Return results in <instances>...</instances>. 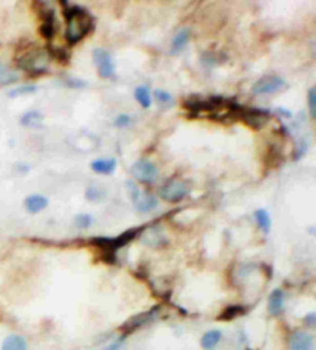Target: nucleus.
Returning a JSON list of instances; mask_svg holds the SVG:
<instances>
[{"instance_id":"nucleus-1","label":"nucleus","mask_w":316,"mask_h":350,"mask_svg":"<svg viewBox=\"0 0 316 350\" xmlns=\"http://www.w3.org/2000/svg\"><path fill=\"white\" fill-rule=\"evenodd\" d=\"M64 16L68 22L67 31H65V39L70 45H74L79 40H82L94 27L91 16L81 7L70 5V7L64 8Z\"/></svg>"},{"instance_id":"nucleus-2","label":"nucleus","mask_w":316,"mask_h":350,"mask_svg":"<svg viewBox=\"0 0 316 350\" xmlns=\"http://www.w3.org/2000/svg\"><path fill=\"white\" fill-rule=\"evenodd\" d=\"M50 54L41 48H30L16 57V62L21 68L30 71L31 74H41L48 71Z\"/></svg>"},{"instance_id":"nucleus-3","label":"nucleus","mask_w":316,"mask_h":350,"mask_svg":"<svg viewBox=\"0 0 316 350\" xmlns=\"http://www.w3.org/2000/svg\"><path fill=\"white\" fill-rule=\"evenodd\" d=\"M142 230L144 229H130L117 238H94L91 242L94 245H97L101 250H104L105 255H114L116 250H119L124 245H127L128 242H131Z\"/></svg>"},{"instance_id":"nucleus-4","label":"nucleus","mask_w":316,"mask_h":350,"mask_svg":"<svg viewBox=\"0 0 316 350\" xmlns=\"http://www.w3.org/2000/svg\"><path fill=\"white\" fill-rule=\"evenodd\" d=\"M190 193V184L187 181H170L167 184H164L159 190V196L167 201V202H171V204H176V202H181L184 201Z\"/></svg>"},{"instance_id":"nucleus-5","label":"nucleus","mask_w":316,"mask_h":350,"mask_svg":"<svg viewBox=\"0 0 316 350\" xmlns=\"http://www.w3.org/2000/svg\"><path fill=\"white\" fill-rule=\"evenodd\" d=\"M131 174L142 184H151L157 178V167L148 159H139L131 165Z\"/></svg>"},{"instance_id":"nucleus-6","label":"nucleus","mask_w":316,"mask_h":350,"mask_svg":"<svg viewBox=\"0 0 316 350\" xmlns=\"http://www.w3.org/2000/svg\"><path fill=\"white\" fill-rule=\"evenodd\" d=\"M236 116H239L248 127L254 130H261L268 122V111L259 108H241L238 110Z\"/></svg>"},{"instance_id":"nucleus-7","label":"nucleus","mask_w":316,"mask_h":350,"mask_svg":"<svg viewBox=\"0 0 316 350\" xmlns=\"http://www.w3.org/2000/svg\"><path fill=\"white\" fill-rule=\"evenodd\" d=\"M93 59L97 67V73L102 79H110L114 76V62L111 54L104 48H94Z\"/></svg>"},{"instance_id":"nucleus-8","label":"nucleus","mask_w":316,"mask_h":350,"mask_svg":"<svg viewBox=\"0 0 316 350\" xmlns=\"http://www.w3.org/2000/svg\"><path fill=\"white\" fill-rule=\"evenodd\" d=\"M287 87L285 80L279 76H264L261 77L251 88V91L254 94H271V93H278L281 90H284Z\"/></svg>"},{"instance_id":"nucleus-9","label":"nucleus","mask_w":316,"mask_h":350,"mask_svg":"<svg viewBox=\"0 0 316 350\" xmlns=\"http://www.w3.org/2000/svg\"><path fill=\"white\" fill-rule=\"evenodd\" d=\"M159 310H161V307H159V305H156V307L150 308L148 312H144V313L134 315V316H131L128 321H125V322L122 324V327H121V330L124 332V338H125L130 332H134V330L141 328L142 325L148 324L150 321H153V319L157 316Z\"/></svg>"},{"instance_id":"nucleus-10","label":"nucleus","mask_w":316,"mask_h":350,"mask_svg":"<svg viewBox=\"0 0 316 350\" xmlns=\"http://www.w3.org/2000/svg\"><path fill=\"white\" fill-rule=\"evenodd\" d=\"M288 350H314L313 336L304 330L293 332L288 339Z\"/></svg>"},{"instance_id":"nucleus-11","label":"nucleus","mask_w":316,"mask_h":350,"mask_svg":"<svg viewBox=\"0 0 316 350\" xmlns=\"http://www.w3.org/2000/svg\"><path fill=\"white\" fill-rule=\"evenodd\" d=\"M144 235H142V242L148 247H153V249H161L164 245L168 244V239L164 233V230L161 227H153V229H148V230H142Z\"/></svg>"},{"instance_id":"nucleus-12","label":"nucleus","mask_w":316,"mask_h":350,"mask_svg":"<svg viewBox=\"0 0 316 350\" xmlns=\"http://www.w3.org/2000/svg\"><path fill=\"white\" fill-rule=\"evenodd\" d=\"M24 205H25L28 213L36 215V213H41L42 210H45L48 207V198H45L42 195H30L25 199Z\"/></svg>"},{"instance_id":"nucleus-13","label":"nucleus","mask_w":316,"mask_h":350,"mask_svg":"<svg viewBox=\"0 0 316 350\" xmlns=\"http://www.w3.org/2000/svg\"><path fill=\"white\" fill-rule=\"evenodd\" d=\"M284 302H285L284 290L274 289V290L270 293V296H268V312H270V315L276 316V315L282 313V310H284Z\"/></svg>"},{"instance_id":"nucleus-14","label":"nucleus","mask_w":316,"mask_h":350,"mask_svg":"<svg viewBox=\"0 0 316 350\" xmlns=\"http://www.w3.org/2000/svg\"><path fill=\"white\" fill-rule=\"evenodd\" d=\"M21 125H24L27 128H33V130L42 128L44 127V114L37 110H30V111L22 114Z\"/></svg>"},{"instance_id":"nucleus-15","label":"nucleus","mask_w":316,"mask_h":350,"mask_svg":"<svg viewBox=\"0 0 316 350\" xmlns=\"http://www.w3.org/2000/svg\"><path fill=\"white\" fill-rule=\"evenodd\" d=\"M116 159L114 157H107V159H96L90 163L91 170H94L99 174H113L116 171Z\"/></svg>"},{"instance_id":"nucleus-16","label":"nucleus","mask_w":316,"mask_h":350,"mask_svg":"<svg viewBox=\"0 0 316 350\" xmlns=\"http://www.w3.org/2000/svg\"><path fill=\"white\" fill-rule=\"evenodd\" d=\"M188 39H190V28H181V30L174 34V37H173V40H171L170 53H171L173 56L179 54V53L185 48Z\"/></svg>"},{"instance_id":"nucleus-17","label":"nucleus","mask_w":316,"mask_h":350,"mask_svg":"<svg viewBox=\"0 0 316 350\" xmlns=\"http://www.w3.org/2000/svg\"><path fill=\"white\" fill-rule=\"evenodd\" d=\"M157 207V198L154 195H141L134 202V210L137 213H150Z\"/></svg>"},{"instance_id":"nucleus-18","label":"nucleus","mask_w":316,"mask_h":350,"mask_svg":"<svg viewBox=\"0 0 316 350\" xmlns=\"http://www.w3.org/2000/svg\"><path fill=\"white\" fill-rule=\"evenodd\" d=\"M221 339H222V332H221V330H218V328L208 330V332H205V333L202 335V338H201V345H202L204 350H214L216 345L221 342Z\"/></svg>"},{"instance_id":"nucleus-19","label":"nucleus","mask_w":316,"mask_h":350,"mask_svg":"<svg viewBox=\"0 0 316 350\" xmlns=\"http://www.w3.org/2000/svg\"><path fill=\"white\" fill-rule=\"evenodd\" d=\"M0 350H28L27 339L21 335H10L4 339Z\"/></svg>"},{"instance_id":"nucleus-20","label":"nucleus","mask_w":316,"mask_h":350,"mask_svg":"<svg viewBox=\"0 0 316 350\" xmlns=\"http://www.w3.org/2000/svg\"><path fill=\"white\" fill-rule=\"evenodd\" d=\"M19 80V73L16 70L8 68L5 64L0 62V87L4 85H10Z\"/></svg>"},{"instance_id":"nucleus-21","label":"nucleus","mask_w":316,"mask_h":350,"mask_svg":"<svg viewBox=\"0 0 316 350\" xmlns=\"http://www.w3.org/2000/svg\"><path fill=\"white\" fill-rule=\"evenodd\" d=\"M254 219H256L259 229H261L264 233H268V232L271 230V218H270V215H268L267 210H264V209L256 210V212H254Z\"/></svg>"},{"instance_id":"nucleus-22","label":"nucleus","mask_w":316,"mask_h":350,"mask_svg":"<svg viewBox=\"0 0 316 350\" xmlns=\"http://www.w3.org/2000/svg\"><path fill=\"white\" fill-rule=\"evenodd\" d=\"M134 97H136V100L139 102V105L142 108H150L151 107V94H150L148 87H145V85L137 87L134 90Z\"/></svg>"},{"instance_id":"nucleus-23","label":"nucleus","mask_w":316,"mask_h":350,"mask_svg":"<svg viewBox=\"0 0 316 350\" xmlns=\"http://www.w3.org/2000/svg\"><path fill=\"white\" fill-rule=\"evenodd\" d=\"M154 100L161 108H171L174 105L173 96L165 90H156L154 91Z\"/></svg>"},{"instance_id":"nucleus-24","label":"nucleus","mask_w":316,"mask_h":350,"mask_svg":"<svg viewBox=\"0 0 316 350\" xmlns=\"http://www.w3.org/2000/svg\"><path fill=\"white\" fill-rule=\"evenodd\" d=\"M244 313H245V307H242V305H230V307H227V308L221 313L219 319H222V321H230V319H234V318H238V316H241V315H244Z\"/></svg>"},{"instance_id":"nucleus-25","label":"nucleus","mask_w":316,"mask_h":350,"mask_svg":"<svg viewBox=\"0 0 316 350\" xmlns=\"http://www.w3.org/2000/svg\"><path fill=\"white\" fill-rule=\"evenodd\" d=\"M85 198L88 199V201H91V202H102L105 198H107V193L102 190V189H99V187H88L87 190H85Z\"/></svg>"},{"instance_id":"nucleus-26","label":"nucleus","mask_w":316,"mask_h":350,"mask_svg":"<svg viewBox=\"0 0 316 350\" xmlns=\"http://www.w3.org/2000/svg\"><path fill=\"white\" fill-rule=\"evenodd\" d=\"M91 224H93V216L88 213H81L74 218V227L79 230H85V229L91 227Z\"/></svg>"},{"instance_id":"nucleus-27","label":"nucleus","mask_w":316,"mask_h":350,"mask_svg":"<svg viewBox=\"0 0 316 350\" xmlns=\"http://www.w3.org/2000/svg\"><path fill=\"white\" fill-rule=\"evenodd\" d=\"M37 91V87L36 85H21L17 88H13L8 96L10 97H17V96H25V94H33Z\"/></svg>"},{"instance_id":"nucleus-28","label":"nucleus","mask_w":316,"mask_h":350,"mask_svg":"<svg viewBox=\"0 0 316 350\" xmlns=\"http://www.w3.org/2000/svg\"><path fill=\"white\" fill-rule=\"evenodd\" d=\"M125 187H127V192H128L130 199H131L133 202H136V201L139 199V196L142 195V193H141V190H139V187H137L133 181H127Z\"/></svg>"},{"instance_id":"nucleus-29","label":"nucleus","mask_w":316,"mask_h":350,"mask_svg":"<svg viewBox=\"0 0 316 350\" xmlns=\"http://www.w3.org/2000/svg\"><path fill=\"white\" fill-rule=\"evenodd\" d=\"M308 110H310V117L313 119L316 116V88L314 87L308 90Z\"/></svg>"},{"instance_id":"nucleus-30","label":"nucleus","mask_w":316,"mask_h":350,"mask_svg":"<svg viewBox=\"0 0 316 350\" xmlns=\"http://www.w3.org/2000/svg\"><path fill=\"white\" fill-rule=\"evenodd\" d=\"M131 123V116L128 114H119L116 119H114V125L119 127V128H125Z\"/></svg>"},{"instance_id":"nucleus-31","label":"nucleus","mask_w":316,"mask_h":350,"mask_svg":"<svg viewBox=\"0 0 316 350\" xmlns=\"http://www.w3.org/2000/svg\"><path fill=\"white\" fill-rule=\"evenodd\" d=\"M216 57H218V54H216V53H207V54H204V56H202V62H204V65L211 67V65L219 64V60H218Z\"/></svg>"},{"instance_id":"nucleus-32","label":"nucleus","mask_w":316,"mask_h":350,"mask_svg":"<svg viewBox=\"0 0 316 350\" xmlns=\"http://www.w3.org/2000/svg\"><path fill=\"white\" fill-rule=\"evenodd\" d=\"M65 85L70 87V88H85L87 82L79 80V79H68V80H65Z\"/></svg>"},{"instance_id":"nucleus-33","label":"nucleus","mask_w":316,"mask_h":350,"mask_svg":"<svg viewBox=\"0 0 316 350\" xmlns=\"http://www.w3.org/2000/svg\"><path fill=\"white\" fill-rule=\"evenodd\" d=\"M304 322H305L308 327H314V324H316V315H314V313H308V315L304 318Z\"/></svg>"},{"instance_id":"nucleus-34","label":"nucleus","mask_w":316,"mask_h":350,"mask_svg":"<svg viewBox=\"0 0 316 350\" xmlns=\"http://www.w3.org/2000/svg\"><path fill=\"white\" fill-rule=\"evenodd\" d=\"M122 341H124V336H122L121 339H117V341H116L114 344H111V345H110V347H108L107 350H117V348H119V347L122 345Z\"/></svg>"},{"instance_id":"nucleus-35","label":"nucleus","mask_w":316,"mask_h":350,"mask_svg":"<svg viewBox=\"0 0 316 350\" xmlns=\"http://www.w3.org/2000/svg\"><path fill=\"white\" fill-rule=\"evenodd\" d=\"M278 113H282V114H285V116H291V113H288L287 110H282V108H279Z\"/></svg>"}]
</instances>
